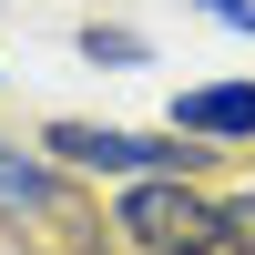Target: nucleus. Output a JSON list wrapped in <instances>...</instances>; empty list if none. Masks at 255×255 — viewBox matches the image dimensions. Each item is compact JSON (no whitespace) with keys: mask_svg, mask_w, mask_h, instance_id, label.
<instances>
[{"mask_svg":"<svg viewBox=\"0 0 255 255\" xmlns=\"http://www.w3.org/2000/svg\"><path fill=\"white\" fill-rule=\"evenodd\" d=\"M41 153L61 174H194L204 143H163V133H133V123H41Z\"/></svg>","mask_w":255,"mask_h":255,"instance_id":"obj_2","label":"nucleus"},{"mask_svg":"<svg viewBox=\"0 0 255 255\" xmlns=\"http://www.w3.org/2000/svg\"><path fill=\"white\" fill-rule=\"evenodd\" d=\"M51 215H61V163L0 133V225H51Z\"/></svg>","mask_w":255,"mask_h":255,"instance_id":"obj_3","label":"nucleus"},{"mask_svg":"<svg viewBox=\"0 0 255 255\" xmlns=\"http://www.w3.org/2000/svg\"><path fill=\"white\" fill-rule=\"evenodd\" d=\"M174 133L184 143H255V82H194L174 102Z\"/></svg>","mask_w":255,"mask_h":255,"instance_id":"obj_4","label":"nucleus"},{"mask_svg":"<svg viewBox=\"0 0 255 255\" xmlns=\"http://www.w3.org/2000/svg\"><path fill=\"white\" fill-rule=\"evenodd\" d=\"M123 255H235V204H215L194 174H133L113 194Z\"/></svg>","mask_w":255,"mask_h":255,"instance_id":"obj_1","label":"nucleus"},{"mask_svg":"<svg viewBox=\"0 0 255 255\" xmlns=\"http://www.w3.org/2000/svg\"><path fill=\"white\" fill-rule=\"evenodd\" d=\"M82 61H102V72H133V61H143V41H133V31H113V20H92V31H82Z\"/></svg>","mask_w":255,"mask_h":255,"instance_id":"obj_5","label":"nucleus"},{"mask_svg":"<svg viewBox=\"0 0 255 255\" xmlns=\"http://www.w3.org/2000/svg\"><path fill=\"white\" fill-rule=\"evenodd\" d=\"M194 10H215V20H235V31H255V0H194Z\"/></svg>","mask_w":255,"mask_h":255,"instance_id":"obj_7","label":"nucleus"},{"mask_svg":"<svg viewBox=\"0 0 255 255\" xmlns=\"http://www.w3.org/2000/svg\"><path fill=\"white\" fill-rule=\"evenodd\" d=\"M235 255H255V184L235 194Z\"/></svg>","mask_w":255,"mask_h":255,"instance_id":"obj_6","label":"nucleus"}]
</instances>
